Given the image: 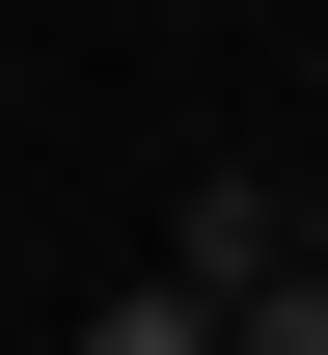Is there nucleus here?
Here are the masks:
<instances>
[{"label": "nucleus", "instance_id": "nucleus-1", "mask_svg": "<svg viewBox=\"0 0 328 355\" xmlns=\"http://www.w3.org/2000/svg\"><path fill=\"white\" fill-rule=\"evenodd\" d=\"M219 355H328V273L274 246V273H219Z\"/></svg>", "mask_w": 328, "mask_h": 355}, {"label": "nucleus", "instance_id": "nucleus-2", "mask_svg": "<svg viewBox=\"0 0 328 355\" xmlns=\"http://www.w3.org/2000/svg\"><path fill=\"white\" fill-rule=\"evenodd\" d=\"M83 355H219V301H191V273H137V301H83Z\"/></svg>", "mask_w": 328, "mask_h": 355}, {"label": "nucleus", "instance_id": "nucleus-3", "mask_svg": "<svg viewBox=\"0 0 328 355\" xmlns=\"http://www.w3.org/2000/svg\"><path fill=\"white\" fill-rule=\"evenodd\" d=\"M274 191H301V273H328V137H301V164H274Z\"/></svg>", "mask_w": 328, "mask_h": 355}, {"label": "nucleus", "instance_id": "nucleus-4", "mask_svg": "<svg viewBox=\"0 0 328 355\" xmlns=\"http://www.w3.org/2000/svg\"><path fill=\"white\" fill-rule=\"evenodd\" d=\"M0 110H28V28H0Z\"/></svg>", "mask_w": 328, "mask_h": 355}, {"label": "nucleus", "instance_id": "nucleus-5", "mask_svg": "<svg viewBox=\"0 0 328 355\" xmlns=\"http://www.w3.org/2000/svg\"><path fill=\"white\" fill-rule=\"evenodd\" d=\"M301 110H328V55H301Z\"/></svg>", "mask_w": 328, "mask_h": 355}]
</instances>
